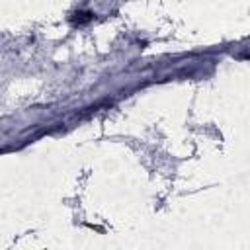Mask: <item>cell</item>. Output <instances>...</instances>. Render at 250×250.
Returning <instances> with one entry per match:
<instances>
[{
	"mask_svg": "<svg viewBox=\"0 0 250 250\" xmlns=\"http://www.w3.org/2000/svg\"><path fill=\"white\" fill-rule=\"evenodd\" d=\"M74 16H76L74 18V23H78V25H82V23H86V21L92 20V14L90 12H76Z\"/></svg>",
	"mask_w": 250,
	"mask_h": 250,
	"instance_id": "cell-1",
	"label": "cell"
}]
</instances>
